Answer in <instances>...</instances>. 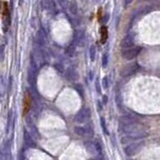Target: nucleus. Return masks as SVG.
<instances>
[{
  "label": "nucleus",
  "mask_w": 160,
  "mask_h": 160,
  "mask_svg": "<svg viewBox=\"0 0 160 160\" xmlns=\"http://www.w3.org/2000/svg\"><path fill=\"white\" fill-rule=\"evenodd\" d=\"M140 50H141V48H138V46H135V48H129L123 52L122 56L126 60H133L139 54Z\"/></svg>",
  "instance_id": "f03ea898"
},
{
  "label": "nucleus",
  "mask_w": 160,
  "mask_h": 160,
  "mask_svg": "<svg viewBox=\"0 0 160 160\" xmlns=\"http://www.w3.org/2000/svg\"><path fill=\"white\" fill-rule=\"evenodd\" d=\"M107 63H108V57H107V54H104L103 56V65L104 67H106Z\"/></svg>",
  "instance_id": "ddd939ff"
},
{
  "label": "nucleus",
  "mask_w": 160,
  "mask_h": 160,
  "mask_svg": "<svg viewBox=\"0 0 160 160\" xmlns=\"http://www.w3.org/2000/svg\"><path fill=\"white\" fill-rule=\"evenodd\" d=\"M41 5L48 11L54 12V2L53 0H41Z\"/></svg>",
  "instance_id": "6e6552de"
},
{
  "label": "nucleus",
  "mask_w": 160,
  "mask_h": 160,
  "mask_svg": "<svg viewBox=\"0 0 160 160\" xmlns=\"http://www.w3.org/2000/svg\"><path fill=\"white\" fill-rule=\"evenodd\" d=\"M144 1H152V0H144Z\"/></svg>",
  "instance_id": "dca6fc26"
},
{
  "label": "nucleus",
  "mask_w": 160,
  "mask_h": 160,
  "mask_svg": "<svg viewBox=\"0 0 160 160\" xmlns=\"http://www.w3.org/2000/svg\"><path fill=\"white\" fill-rule=\"evenodd\" d=\"M10 13L8 9V4L4 2L3 4V11H2V23H3V31L6 32L10 26Z\"/></svg>",
  "instance_id": "f257e3e1"
},
{
  "label": "nucleus",
  "mask_w": 160,
  "mask_h": 160,
  "mask_svg": "<svg viewBox=\"0 0 160 160\" xmlns=\"http://www.w3.org/2000/svg\"><path fill=\"white\" fill-rule=\"evenodd\" d=\"M124 1H125V7H127V6H128V5H130L131 4V3H132L133 2V0H124Z\"/></svg>",
  "instance_id": "2eb2a0df"
},
{
  "label": "nucleus",
  "mask_w": 160,
  "mask_h": 160,
  "mask_svg": "<svg viewBox=\"0 0 160 160\" xmlns=\"http://www.w3.org/2000/svg\"><path fill=\"white\" fill-rule=\"evenodd\" d=\"M31 106V99L30 96L28 95V93H26L24 95V99H23V103H22V115L25 116L28 113Z\"/></svg>",
  "instance_id": "20e7f679"
},
{
  "label": "nucleus",
  "mask_w": 160,
  "mask_h": 160,
  "mask_svg": "<svg viewBox=\"0 0 160 160\" xmlns=\"http://www.w3.org/2000/svg\"><path fill=\"white\" fill-rule=\"evenodd\" d=\"M108 20H109V14L107 13L106 15L104 16V18H103V22H104V23H107Z\"/></svg>",
  "instance_id": "4468645a"
},
{
  "label": "nucleus",
  "mask_w": 160,
  "mask_h": 160,
  "mask_svg": "<svg viewBox=\"0 0 160 160\" xmlns=\"http://www.w3.org/2000/svg\"><path fill=\"white\" fill-rule=\"evenodd\" d=\"M35 41L37 42L38 45H45V42H46V35H45V31H43L42 29H39L37 32H36Z\"/></svg>",
  "instance_id": "423d86ee"
},
{
  "label": "nucleus",
  "mask_w": 160,
  "mask_h": 160,
  "mask_svg": "<svg viewBox=\"0 0 160 160\" xmlns=\"http://www.w3.org/2000/svg\"><path fill=\"white\" fill-rule=\"evenodd\" d=\"M85 41H86L85 32L82 31V30L76 31V33L74 35V45H79V46H83L84 45H85Z\"/></svg>",
  "instance_id": "7ed1b4c3"
},
{
  "label": "nucleus",
  "mask_w": 160,
  "mask_h": 160,
  "mask_svg": "<svg viewBox=\"0 0 160 160\" xmlns=\"http://www.w3.org/2000/svg\"><path fill=\"white\" fill-rule=\"evenodd\" d=\"M4 45L0 46V60H3V59H4Z\"/></svg>",
  "instance_id": "f8f14e48"
},
{
  "label": "nucleus",
  "mask_w": 160,
  "mask_h": 160,
  "mask_svg": "<svg viewBox=\"0 0 160 160\" xmlns=\"http://www.w3.org/2000/svg\"><path fill=\"white\" fill-rule=\"evenodd\" d=\"M134 45V38L132 35L128 34L127 36H125L124 38L122 39L121 41V46L124 49H129V48H132Z\"/></svg>",
  "instance_id": "39448f33"
},
{
  "label": "nucleus",
  "mask_w": 160,
  "mask_h": 160,
  "mask_svg": "<svg viewBox=\"0 0 160 160\" xmlns=\"http://www.w3.org/2000/svg\"><path fill=\"white\" fill-rule=\"evenodd\" d=\"M95 56H96V48L94 45H92L90 48V57H91V60H95Z\"/></svg>",
  "instance_id": "9b49d317"
},
{
  "label": "nucleus",
  "mask_w": 160,
  "mask_h": 160,
  "mask_svg": "<svg viewBox=\"0 0 160 160\" xmlns=\"http://www.w3.org/2000/svg\"><path fill=\"white\" fill-rule=\"evenodd\" d=\"M138 68V64H128L126 65L124 68V70L121 72L123 74V76H129V75H132L133 72H135L136 70Z\"/></svg>",
  "instance_id": "0eeeda50"
},
{
  "label": "nucleus",
  "mask_w": 160,
  "mask_h": 160,
  "mask_svg": "<svg viewBox=\"0 0 160 160\" xmlns=\"http://www.w3.org/2000/svg\"><path fill=\"white\" fill-rule=\"evenodd\" d=\"M100 32H101V43H106L108 38V28L106 25H102Z\"/></svg>",
  "instance_id": "1a4fd4ad"
},
{
  "label": "nucleus",
  "mask_w": 160,
  "mask_h": 160,
  "mask_svg": "<svg viewBox=\"0 0 160 160\" xmlns=\"http://www.w3.org/2000/svg\"><path fill=\"white\" fill-rule=\"evenodd\" d=\"M68 10L71 11V13L72 14H76L78 11V4H77V2L75 1H71L70 2V5H68Z\"/></svg>",
  "instance_id": "9d476101"
}]
</instances>
